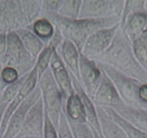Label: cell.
<instances>
[{"label": "cell", "mask_w": 147, "mask_h": 138, "mask_svg": "<svg viewBox=\"0 0 147 138\" xmlns=\"http://www.w3.org/2000/svg\"><path fill=\"white\" fill-rule=\"evenodd\" d=\"M91 59L108 65L124 75L147 84V72L136 58L132 43L120 25L108 48Z\"/></svg>", "instance_id": "cell-1"}, {"label": "cell", "mask_w": 147, "mask_h": 138, "mask_svg": "<svg viewBox=\"0 0 147 138\" xmlns=\"http://www.w3.org/2000/svg\"><path fill=\"white\" fill-rule=\"evenodd\" d=\"M39 18L50 20L60 30L63 38L73 43L81 53L86 41L91 35L99 29L113 27L120 24V18L110 17L99 19H69L58 13L41 15Z\"/></svg>", "instance_id": "cell-2"}, {"label": "cell", "mask_w": 147, "mask_h": 138, "mask_svg": "<svg viewBox=\"0 0 147 138\" xmlns=\"http://www.w3.org/2000/svg\"><path fill=\"white\" fill-rule=\"evenodd\" d=\"M0 60L3 67L8 66L16 69L20 78L29 74L36 63V58L25 50L15 31L7 33L6 52L0 57Z\"/></svg>", "instance_id": "cell-3"}, {"label": "cell", "mask_w": 147, "mask_h": 138, "mask_svg": "<svg viewBox=\"0 0 147 138\" xmlns=\"http://www.w3.org/2000/svg\"><path fill=\"white\" fill-rule=\"evenodd\" d=\"M38 85L41 91L44 111L49 117L56 129H57L61 115L63 113L65 101L50 68L39 78Z\"/></svg>", "instance_id": "cell-4"}, {"label": "cell", "mask_w": 147, "mask_h": 138, "mask_svg": "<svg viewBox=\"0 0 147 138\" xmlns=\"http://www.w3.org/2000/svg\"><path fill=\"white\" fill-rule=\"evenodd\" d=\"M98 67L109 77L115 86L118 94L125 105L135 108L147 109L139 97L140 87L144 84L130 78L114 68L96 62Z\"/></svg>", "instance_id": "cell-5"}, {"label": "cell", "mask_w": 147, "mask_h": 138, "mask_svg": "<svg viewBox=\"0 0 147 138\" xmlns=\"http://www.w3.org/2000/svg\"><path fill=\"white\" fill-rule=\"evenodd\" d=\"M125 1L84 0L80 9V19H99L117 17L121 19Z\"/></svg>", "instance_id": "cell-6"}, {"label": "cell", "mask_w": 147, "mask_h": 138, "mask_svg": "<svg viewBox=\"0 0 147 138\" xmlns=\"http://www.w3.org/2000/svg\"><path fill=\"white\" fill-rule=\"evenodd\" d=\"M80 82L90 98L92 100L101 81L102 71L98 67L95 60L80 53Z\"/></svg>", "instance_id": "cell-7"}, {"label": "cell", "mask_w": 147, "mask_h": 138, "mask_svg": "<svg viewBox=\"0 0 147 138\" xmlns=\"http://www.w3.org/2000/svg\"><path fill=\"white\" fill-rule=\"evenodd\" d=\"M41 98V91L38 85L15 110L9 119L2 138H16L24 123L28 112L37 101Z\"/></svg>", "instance_id": "cell-8"}, {"label": "cell", "mask_w": 147, "mask_h": 138, "mask_svg": "<svg viewBox=\"0 0 147 138\" xmlns=\"http://www.w3.org/2000/svg\"><path fill=\"white\" fill-rule=\"evenodd\" d=\"M118 28L119 24L96 31L87 39L81 53L90 58L102 53L110 46Z\"/></svg>", "instance_id": "cell-9"}, {"label": "cell", "mask_w": 147, "mask_h": 138, "mask_svg": "<svg viewBox=\"0 0 147 138\" xmlns=\"http://www.w3.org/2000/svg\"><path fill=\"white\" fill-rule=\"evenodd\" d=\"M45 112L42 97L31 107L16 138L43 137Z\"/></svg>", "instance_id": "cell-10"}, {"label": "cell", "mask_w": 147, "mask_h": 138, "mask_svg": "<svg viewBox=\"0 0 147 138\" xmlns=\"http://www.w3.org/2000/svg\"><path fill=\"white\" fill-rule=\"evenodd\" d=\"M23 27L18 0H0V34Z\"/></svg>", "instance_id": "cell-11"}, {"label": "cell", "mask_w": 147, "mask_h": 138, "mask_svg": "<svg viewBox=\"0 0 147 138\" xmlns=\"http://www.w3.org/2000/svg\"><path fill=\"white\" fill-rule=\"evenodd\" d=\"M92 101L95 106L113 109L125 105L114 84L103 71L101 81L92 98Z\"/></svg>", "instance_id": "cell-12"}, {"label": "cell", "mask_w": 147, "mask_h": 138, "mask_svg": "<svg viewBox=\"0 0 147 138\" xmlns=\"http://www.w3.org/2000/svg\"><path fill=\"white\" fill-rule=\"evenodd\" d=\"M38 73H37L35 68L34 67L32 71L28 75L27 79L25 80L20 91H19L18 95L13 98V100L9 103L5 114H4L2 125H1V133H2V136L6 130L8 122H9L12 115H13L15 110L19 107L20 105L25 101V98L35 89V87L38 85Z\"/></svg>", "instance_id": "cell-13"}, {"label": "cell", "mask_w": 147, "mask_h": 138, "mask_svg": "<svg viewBox=\"0 0 147 138\" xmlns=\"http://www.w3.org/2000/svg\"><path fill=\"white\" fill-rule=\"evenodd\" d=\"M49 68L66 103L68 98L75 91L73 88L69 70L65 66L64 63L56 50L52 56Z\"/></svg>", "instance_id": "cell-14"}, {"label": "cell", "mask_w": 147, "mask_h": 138, "mask_svg": "<svg viewBox=\"0 0 147 138\" xmlns=\"http://www.w3.org/2000/svg\"><path fill=\"white\" fill-rule=\"evenodd\" d=\"M69 72L71 76V78L72 85H73L74 91L78 94L80 98H81L83 105H84L86 116H87V123L90 125L92 129L96 131L102 137L101 127H100L97 110H96V106L94 105L92 100L89 97L87 93L85 92L81 82L74 76L71 72H70L69 71Z\"/></svg>", "instance_id": "cell-15"}, {"label": "cell", "mask_w": 147, "mask_h": 138, "mask_svg": "<svg viewBox=\"0 0 147 138\" xmlns=\"http://www.w3.org/2000/svg\"><path fill=\"white\" fill-rule=\"evenodd\" d=\"M57 52L61 58L65 66L70 72L80 81V52L76 46L69 40L63 41L60 46L57 48Z\"/></svg>", "instance_id": "cell-16"}, {"label": "cell", "mask_w": 147, "mask_h": 138, "mask_svg": "<svg viewBox=\"0 0 147 138\" xmlns=\"http://www.w3.org/2000/svg\"><path fill=\"white\" fill-rule=\"evenodd\" d=\"M113 110L133 126L147 134V109L124 105Z\"/></svg>", "instance_id": "cell-17"}, {"label": "cell", "mask_w": 147, "mask_h": 138, "mask_svg": "<svg viewBox=\"0 0 147 138\" xmlns=\"http://www.w3.org/2000/svg\"><path fill=\"white\" fill-rule=\"evenodd\" d=\"M121 29L132 42L147 29V9L131 14Z\"/></svg>", "instance_id": "cell-18"}, {"label": "cell", "mask_w": 147, "mask_h": 138, "mask_svg": "<svg viewBox=\"0 0 147 138\" xmlns=\"http://www.w3.org/2000/svg\"><path fill=\"white\" fill-rule=\"evenodd\" d=\"M96 110L102 138H128L122 128L110 117L103 108L96 106Z\"/></svg>", "instance_id": "cell-19"}, {"label": "cell", "mask_w": 147, "mask_h": 138, "mask_svg": "<svg viewBox=\"0 0 147 138\" xmlns=\"http://www.w3.org/2000/svg\"><path fill=\"white\" fill-rule=\"evenodd\" d=\"M63 112L69 120L77 123H87V116L84 105L76 92L72 94L66 101Z\"/></svg>", "instance_id": "cell-20"}, {"label": "cell", "mask_w": 147, "mask_h": 138, "mask_svg": "<svg viewBox=\"0 0 147 138\" xmlns=\"http://www.w3.org/2000/svg\"><path fill=\"white\" fill-rule=\"evenodd\" d=\"M15 32L18 33L25 50L32 57L37 59L46 47V44L28 28H20Z\"/></svg>", "instance_id": "cell-21"}, {"label": "cell", "mask_w": 147, "mask_h": 138, "mask_svg": "<svg viewBox=\"0 0 147 138\" xmlns=\"http://www.w3.org/2000/svg\"><path fill=\"white\" fill-rule=\"evenodd\" d=\"M24 27L39 19L41 12V0H18Z\"/></svg>", "instance_id": "cell-22"}, {"label": "cell", "mask_w": 147, "mask_h": 138, "mask_svg": "<svg viewBox=\"0 0 147 138\" xmlns=\"http://www.w3.org/2000/svg\"><path fill=\"white\" fill-rule=\"evenodd\" d=\"M26 28L32 31L47 46L53 38L55 27L50 20L46 18H39Z\"/></svg>", "instance_id": "cell-23"}, {"label": "cell", "mask_w": 147, "mask_h": 138, "mask_svg": "<svg viewBox=\"0 0 147 138\" xmlns=\"http://www.w3.org/2000/svg\"><path fill=\"white\" fill-rule=\"evenodd\" d=\"M103 109L110 115V117L112 118L122 128L123 130L125 132V135L128 137V138H147L146 133L139 130L136 127L133 126L131 124H130L125 119L121 117L113 109H110V108H103Z\"/></svg>", "instance_id": "cell-24"}, {"label": "cell", "mask_w": 147, "mask_h": 138, "mask_svg": "<svg viewBox=\"0 0 147 138\" xmlns=\"http://www.w3.org/2000/svg\"><path fill=\"white\" fill-rule=\"evenodd\" d=\"M131 43L136 58L147 72V29Z\"/></svg>", "instance_id": "cell-25"}, {"label": "cell", "mask_w": 147, "mask_h": 138, "mask_svg": "<svg viewBox=\"0 0 147 138\" xmlns=\"http://www.w3.org/2000/svg\"><path fill=\"white\" fill-rule=\"evenodd\" d=\"M58 48L55 46L51 42H49V44L46 46L45 48L42 50L36 59L35 68L38 73V79L41 77L43 73L47 70L50 66L51 60L52 56Z\"/></svg>", "instance_id": "cell-26"}, {"label": "cell", "mask_w": 147, "mask_h": 138, "mask_svg": "<svg viewBox=\"0 0 147 138\" xmlns=\"http://www.w3.org/2000/svg\"><path fill=\"white\" fill-rule=\"evenodd\" d=\"M82 0H66L63 1L58 14L69 19H78L81 9Z\"/></svg>", "instance_id": "cell-27"}, {"label": "cell", "mask_w": 147, "mask_h": 138, "mask_svg": "<svg viewBox=\"0 0 147 138\" xmlns=\"http://www.w3.org/2000/svg\"><path fill=\"white\" fill-rule=\"evenodd\" d=\"M146 1H134V0H127L125 1L123 10L120 20V27L123 28L125 25L127 18L134 12L145 10Z\"/></svg>", "instance_id": "cell-28"}, {"label": "cell", "mask_w": 147, "mask_h": 138, "mask_svg": "<svg viewBox=\"0 0 147 138\" xmlns=\"http://www.w3.org/2000/svg\"><path fill=\"white\" fill-rule=\"evenodd\" d=\"M68 122L74 138H95L92 129L87 123H77L69 119Z\"/></svg>", "instance_id": "cell-29"}, {"label": "cell", "mask_w": 147, "mask_h": 138, "mask_svg": "<svg viewBox=\"0 0 147 138\" xmlns=\"http://www.w3.org/2000/svg\"><path fill=\"white\" fill-rule=\"evenodd\" d=\"M28 75L29 74H27V75L20 77L18 81H15L13 84H10V85L7 86L5 88V90L2 92V96L3 99L6 102L9 104L13 100V98L18 95V94L22 88V85L25 83V80L28 78Z\"/></svg>", "instance_id": "cell-30"}, {"label": "cell", "mask_w": 147, "mask_h": 138, "mask_svg": "<svg viewBox=\"0 0 147 138\" xmlns=\"http://www.w3.org/2000/svg\"><path fill=\"white\" fill-rule=\"evenodd\" d=\"M20 78L19 74L16 69L12 67L5 66L2 70V85L4 88L13 84Z\"/></svg>", "instance_id": "cell-31"}, {"label": "cell", "mask_w": 147, "mask_h": 138, "mask_svg": "<svg viewBox=\"0 0 147 138\" xmlns=\"http://www.w3.org/2000/svg\"><path fill=\"white\" fill-rule=\"evenodd\" d=\"M56 130H57L59 138H74L70 126H69L68 119L63 111V113L61 115L59 126H58Z\"/></svg>", "instance_id": "cell-32"}, {"label": "cell", "mask_w": 147, "mask_h": 138, "mask_svg": "<svg viewBox=\"0 0 147 138\" xmlns=\"http://www.w3.org/2000/svg\"><path fill=\"white\" fill-rule=\"evenodd\" d=\"M63 0H43L42 1V7L40 15L48 13H58L63 5Z\"/></svg>", "instance_id": "cell-33"}, {"label": "cell", "mask_w": 147, "mask_h": 138, "mask_svg": "<svg viewBox=\"0 0 147 138\" xmlns=\"http://www.w3.org/2000/svg\"><path fill=\"white\" fill-rule=\"evenodd\" d=\"M43 138H59L57 130L46 112H45Z\"/></svg>", "instance_id": "cell-34"}, {"label": "cell", "mask_w": 147, "mask_h": 138, "mask_svg": "<svg viewBox=\"0 0 147 138\" xmlns=\"http://www.w3.org/2000/svg\"><path fill=\"white\" fill-rule=\"evenodd\" d=\"M8 105H9V104H8L7 102H6V101L3 99L2 96V93H0V138H2V133H1V125H2V119H3L4 114H5Z\"/></svg>", "instance_id": "cell-35"}, {"label": "cell", "mask_w": 147, "mask_h": 138, "mask_svg": "<svg viewBox=\"0 0 147 138\" xmlns=\"http://www.w3.org/2000/svg\"><path fill=\"white\" fill-rule=\"evenodd\" d=\"M7 33L0 34V57H2L6 52Z\"/></svg>", "instance_id": "cell-36"}, {"label": "cell", "mask_w": 147, "mask_h": 138, "mask_svg": "<svg viewBox=\"0 0 147 138\" xmlns=\"http://www.w3.org/2000/svg\"><path fill=\"white\" fill-rule=\"evenodd\" d=\"M3 68V65H2L1 60H0V93H2V91L5 90V88L2 85V70Z\"/></svg>", "instance_id": "cell-37"}, {"label": "cell", "mask_w": 147, "mask_h": 138, "mask_svg": "<svg viewBox=\"0 0 147 138\" xmlns=\"http://www.w3.org/2000/svg\"><path fill=\"white\" fill-rule=\"evenodd\" d=\"M92 130H93V132H94V137H95V138H102V137H101V136H100V135H99V134H98V133H97V132H96V131H94V129H92Z\"/></svg>", "instance_id": "cell-38"}, {"label": "cell", "mask_w": 147, "mask_h": 138, "mask_svg": "<svg viewBox=\"0 0 147 138\" xmlns=\"http://www.w3.org/2000/svg\"><path fill=\"white\" fill-rule=\"evenodd\" d=\"M21 138H43V137H21Z\"/></svg>", "instance_id": "cell-39"}, {"label": "cell", "mask_w": 147, "mask_h": 138, "mask_svg": "<svg viewBox=\"0 0 147 138\" xmlns=\"http://www.w3.org/2000/svg\"><path fill=\"white\" fill-rule=\"evenodd\" d=\"M145 7H146V9H147V1H146V3H145Z\"/></svg>", "instance_id": "cell-40"}]
</instances>
